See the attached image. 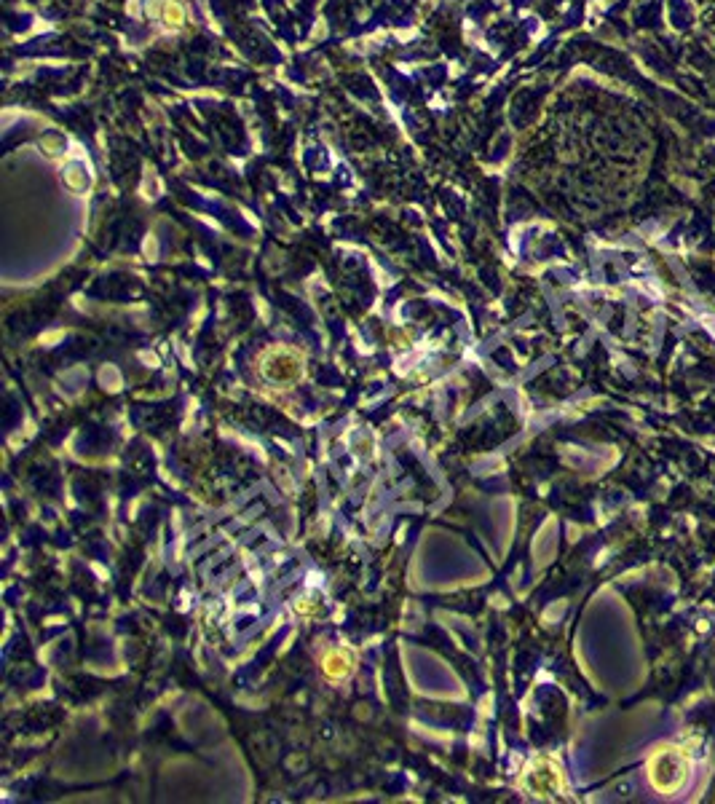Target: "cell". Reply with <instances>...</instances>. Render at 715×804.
Here are the masks:
<instances>
[{
	"mask_svg": "<svg viewBox=\"0 0 715 804\" xmlns=\"http://www.w3.org/2000/svg\"><path fill=\"white\" fill-rule=\"evenodd\" d=\"M689 772V759L683 754L681 748L675 746H662L657 748L649 759V778L651 786L662 791V794H673L683 786Z\"/></svg>",
	"mask_w": 715,
	"mask_h": 804,
	"instance_id": "cell-1",
	"label": "cell"
},
{
	"mask_svg": "<svg viewBox=\"0 0 715 804\" xmlns=\"http://www.w3.org/2000/svg\"><path fill=\"white\" fill-rule=\"evenodd\" d=\"M260 373L271 384H295V381L303 378V357L295 349H287V346H271L260 357Z\"/></svg>",
	"mask_w": 715,
	"mask_h": 804,
	"instance_id": "cell-2",
	"label": "cell"
},
{
	"mask_svg": "<svg viewBox=\"0 0 715 804\" xmlns=\"http://www.w3.org/2000/svg\"><path fill=\"white\" fill-rule=\"evenodd\" d=\"M528 780H531V791H536L539 796H552L558 794L563 788V775H560V767L549 762V759H539L528 770Z\"/></svg>",
	"mask_w": 715,
	"mask_h": 804,
	"instance_id": "cell-3",
	"label": "cell"
},
{
	"mask_svg": "<svg viewBox=\"0 0 715 804\" xmlns=\"http://www.w3.org/2000/svg\"><path fill=\"white\" fill-rule=\"evenodd\" d=\"M322 670H325L327 679H346L351 670H354V654L349 649H341V646L327 649L325 657H322Z\"/></svg>",
	"mask_w": 715,
	"mask_h": 804,
	"instance_id": "cell-4",
	"label": "cell"
}]
</instances>
